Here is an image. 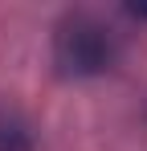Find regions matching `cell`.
<instances>
[{
    "instance_id": "6da1fadb",
    "label": "cell",
    "mask_w": 147,
    "mask_h": 151,
    "mask_svg": "<svg viewBox=\"0 0 147 151\" xmlns=\"http://www.w3.org/2000/svg\"><path fill=\"white\" fill-rule=\"evenodd\" d=\"M119 61V33L94 12H66L53 29V65L61 78H102Z\"/></svg>"
},
{
    "instance_id": "7a4b0ae2",
    "label": "cell",
    "mask_w": 147,
    "mask_h": 151,
    "mask_svg": "<svg viewBox=\"0 0 147 151\" xmlns=\"http://www.w3.org/2000/svg\"><path fill=\"white\" fill-rule=\"evenodd\" d=\"M0 151H33V131L12 110H0Z\"/></svg>"
}]
</instances>
